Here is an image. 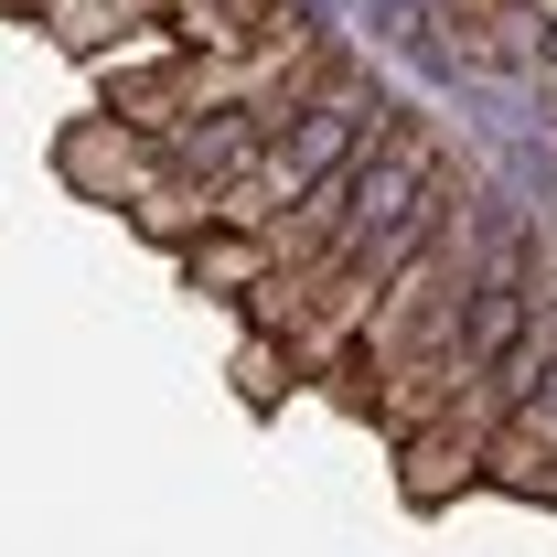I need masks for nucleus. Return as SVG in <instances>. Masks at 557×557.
Here are the masks:
<instances>
[{
    "instance_id": "obj_2",
    "label": "nucleus",
    "mask_w": 557,
    "mask_h": 557,
    "mask_svg": "<svg viewBox=\"0 0 557 557\" xmlns=\"http://www.w3.org/2000/svg\"><path fill=\"white\" fill-rule=\"evenodd\" d=\"M536 418H547V429H557V397H547V408H536Z\"/></svg>"
},
{
    "instance_id": "obj_1",
    "label": "nucleus",
    "mask_w": 557,
    "mask_h": 557,
    "mask_svg": "<svg viewBox=\"0 0 557 557\" xmlns=\"http://www.w3.org/2000/svg\"><path fill=\"white\" fill-rule=\"evenodd\" d=\"M515 322H525V300H515V278H493L483 311H472V354H504V344H515Z\"/></svg>"
}]
</instances>
